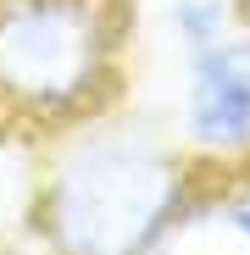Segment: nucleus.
Here are the masks:
<instances>
[{
    "instance_id": "20e7f679",
    "label": "nucleus",
    "mask_w": 250,
    "mask_h": 255,
    "mask_svg": "<svg viewBox=\"0 0 250 255\" xmlns=\"http://www.w3.org/2000/svg\"><path fill=\"white\" fill-rule=\"evenodd\" d=\"M217 217H223V228L250 250V178H228L223 183V194H217Z\"/></svg>"
},
{
    "instance_id": "7ed1b4c3",
    "label": "nucleus",
    "mask_w": 250,
    "mask_h": 255,
    "mask_svg": "<svg viewBox=\"0 0 250 255\" xmlns=\"http://www.w3.org/2000/svg\"><path fill=\"white\" fill-rule=\"evenodd\" d=\"M178 139L189 144V155L212 161V166L250 161V22L189 50Z\"/></svg>"
},
{
    "instance_id": "f257e3e1",
    "label": "nucleus",
    "mask_w": 250,
    "mask_h": 255,
    "mask_svg": "<svg viewBox=\"0 0 250 255\" xmlns=\"http://www.w3.org/2000/svg\"><path fill=\"white\" fill-rule=\"evenodd\" d=\"M33 228L50 255H161L228 178L156 122L106 111L39 144Z\"/></svg>"
},
{
    "instance_id": "f03ea898",
    "label": "nucleus",
    "mask_w": 250,
    "mask_h": 255,
    "mask_svg": "<svg viewBox=\"0 0 250 255\" xmlns=\"http://www.w3.org/2000/svg\"><path fill=\"white\" fill-rule=\"evenodd\" d=\"M134 0H0V139L45 144L122 106Z\"/></svg>"
}]
</instances>
